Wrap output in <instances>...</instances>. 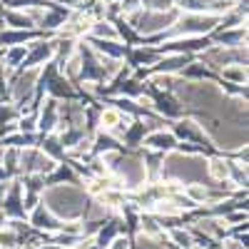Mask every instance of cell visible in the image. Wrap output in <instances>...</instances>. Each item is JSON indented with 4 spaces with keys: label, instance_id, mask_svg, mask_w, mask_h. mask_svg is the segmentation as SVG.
I'll list each match as a JSON object with an SVG mask.
<instances>
[{
    "label": "cell",
    "instance_id": "obj_1",
    "mask_svg": "<svg viewBox=\"0 0 249 249\" xmlns=\"http://www.w3.org/2000/svg\"><path fill=\"white\" fill-rule=\"evenodd\" d=\"M144 144H150V147H155V150H172L175 144H177V137L172 135V132H152L147 140H144Z\"/></svg>",
    "mask_w": 249,
    "mask_h": 249
},
{
    "label": "cell",
    "instance_id": "obj_2",
    "mask_svg": "<svg viewBox=\"0 0 249 249\" xmlns=\"http://www.w3.org/2000/svg\"><path fill=\"white\" fill-rule=\"evenodd\" d=\"M207 170H210V177L217 179V182H224L227 177H230V164H227L224 160H212Z\"/></svg>",
    "mask_w": 249,
    "mask_h": 249
},
{
    "label": "cell",
    "instance_id": "obj_3",
    "mask_svg": "<svg viewBox=\"0 0 249 249\" xmlns=\"http://www.w3.org/2000/svg\"><path fill=\"white\" fill-rule=\"evenodd\" d=\"M172 239H175L179 247H184V249L192 247V237L187 234V232H182V230H175V232H172Z\"/></svg>",
    "mask_w": 249,
    "mask_h": 249
},
{
    "label": "cell",
    "instance_id": "obj_4",
    "mask_svg": "<svg viewBox=\"0 0 249 249\" xmlns=\"http://www.w3.org/2000/svg\"><path fill=\"white\" fill-rule=\"evenodd\" d=\"M110 249H130V242L124 239V237H115L110 242Z\"/></svg>",
    "mask_w": 249,
    "mask_h": 249
},
{
    "label": "cell",
    "instance_id": "obj_5",
    "mask_svg": "<svg viewBox=\"0 0 249 249\" xmlns=\"http://www.w3.org/2000/svg\"><path fill=\"white\" fill-rule=\"evenodd\" d=\"M137 5H140V0H124V3H122V10H137Z\"/></svg>",
    "mask_w": 249,
    "mask_h": 249
},
{
    "label": "cell",
    "instance_id": "obj_6",
    "mask_svg": "<svg viewBox=\"0 0 249 249\" xmlns=\"http://www.w3.org/2000/svg\"><path fill=\"white\" fill-rule=\"evenodd\" d=\"M224 249H244L237 239H230V242H224Z\"/></svg>",
    "mask_w": 249,
    "mask_h": 249
}]
</instances>
